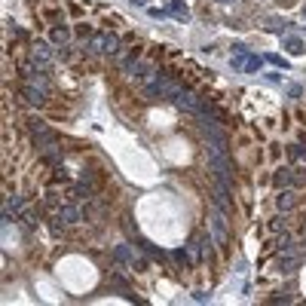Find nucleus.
Here are the masks:
<instances>
[{
	"label": "nucleus",
	"instance_id": "obj_1",
	"mask_svg": "<svg viewBox=\"0 0 306 306\" xmlns=\"http://www.w3.org/2000/svg\"><path fill=\"white\" fill-rule=\"evenodd\" d=\"M89 52H104V55H116L120 52V37L116 34H92V40L86 43Z\"/></svg>",
	"mask_w": 306,
	"mask_h": 306
},
{
	"label": "nucleus",
	"instance_id": "obj_2",
	"mask_svg": "<svg viewBox=\"0 0 306 306\" xmlns=\"http://www.w3.org/2000/svg\"><path fill=\"white\" fill-rule=\"evenodd\" d=\"M208 169L218 175V181H224V184H230V181H233V162L227 159V153L208 150Z\"/></svg>",
	"mask_w": 306,
	"mask_h": 306
},
{
	"label": "nucleus",
	"instance_id": "obj_3",
	"mask_svg": "<svg viewBox=\"0 0 306 306\" xmlns=\"http://www.w3.org/2000/svg\"><path fill=\"white\" fill-rule=\"evenodd\" d=\"M208 227H211V236H215V242L218 245H227V215L224 211H211V221H208Z\"/></svg>",
	"mask_w": 306,
	"mask_h": 306
},
{
	"label": "nucleus",
	"instance_id": "obj_4",
	"mask_svg": "<svg viewBox=\"0 0 306 306\" xmlns=\"http://www.w3.org/2000/svg\"><path fill=\"white\" fill-rule=\"evenodd\" d=\"M230 199H233V196H230V184H224V181H218V190H215V196H211V202H215V208L227 215V211H230Z\"/></svg>",
	"mask_w": 306,
	"mask_h": 306
},
{
	"label": "nucleus",
	"instance_id": "obj_5",
	"mask_svg": "<svg viewBox=\"0 0 306 306\" xmlns=\"http://www.w3.org/2000/svg\"><path fill=\"white\" fill-rule=\"evenodd\" d=\"M21 95H25V101H28V104H43V101H46V86L31 83V86H25V89H21Z\"/></svg>",
	"mask_w": 306,
	"mask_h": 306
},
{
	"label": "nucleus",
	"instance_id": "obj_6",
	"mask_svg": "<svg viewBox=\"0 0 306 306\" xmlns=\"http://www.w3.org/2000/svg\"><path fill=\"white\" fill-rule=\"evenodd\" d=\"M55 218H58L61 224H77L83 215H80V208H77V205H58V208H55Z\"/></svg>",
	"mask_w": 306,
	"mask_h": 306
},
{
	"label": "nucleus",
	"instance_id": "obj_7",
	"mask_svg": "<svg viewBox=\"0 0 306 306\" xmlns=\"http://www.w3.org/2000/svg\"><path fill=\"white\" fill-rule=\"evenodd\" d=\"M110 257H113V264H135V254H132V245H116L113 251H110Z\"/></svg>",
	"mask_w": 306,
	"mask_h": 306
},
{
	"label": "nucleus",
	"instance_id": "obj_8",
	"mask_svg": "<svg viewBox=\"0 0 306 306\" xmlns=\"http://www.w3.org/2000/svg\"><path fill=\"white\" fill-rule=\"evenodd\" d=\"M294 184V172L291 169H279L276 175H273V187L276 190H285V187H291Z\"/></svg>",
	"mask_w": 306,
	"mask_h": 306
},
{
	"label": "nucleus",
	"instance_id": "obj_9",
	"mask_svg": "<svg viewBox=\"0 0 306 306\" xmlns=\"http://www.w3.org/2000/svg\"><path fill=\"white\" fill-rule=\"evenodd\" d=\"M138 248H141L144 254H150L153 261H159V264L166 261V251H162L159 245H153V242H147V239H141V236H138Z\"/></svg>",
	"mask_w": 306,
	"mask_h": 306
},
{
	"label": "nucleus",
	"instance_id": "obj_10",
	"mask_svg": "<svg viewBox=\"0 0 306 306\" xmlns=\"http://www.w3.org/2000/svg\"><path fill=\"white\" fill-rule=\"evenodd\" d=\"M169 15H175L178 21H187V18H190V9H187L184 0H169Z\"/></svg>",
	"mask_w": 306,
	"mask_h": 306
},
{
	"label": "nucleus",
	"instance_id": "obj_11",
	"mask_svg": "<svg viewBox=\"0 0 306 306\" xmlns=\"http://www.w3.org/2000/svg\"><path fill=\"white\" fill-rule=\"evenodd\" d=\"M43 159H46V162H52V166H61L64 153H61V147H58V144H49V147L43 150Z\"/></svg>",
	"mask_w": 306,
	"mask_h": 306
},
{
	"label": "nucleus",
	"instance_id": "obj_12",
	"mask_svg": "<svg viewBox=\"0 0 306 306\" xmlns=\"http://www.w3.org/2000/svg\"><path fill=\"white\" fill-rule=\"evenodd\" d=\"M276 205H279V211H288V208H294V193L285 187V190H279V196H276Z\"/></svg>",
	"mask_w": 306,
	"mask_h": 306
},
{
	"label": "nucleus",
	"instance_id": "obj_13",
	"mask_svg": "<svg viewBox=\"0 0 306 306\" xmlns=\"http://www.w3.org/2000/svg\"><path fill=\"white\" fill-rule=\"evenodd\" d=\"M282 46H285L291 55H300V52H306V43L300 40V37H285V40H282Z\"/></svg>",
	"mask_w": 306,
	"mask_h": 306
},
{
	"label": "nucleus",
	"instance_id": "obj_14",
	"mask_svg": "<svg viewBox=\"0 0 306 306\" xmlns=\"http://www.w3.org/2000/svg\"><path fill=\"white\" fill-rule=\"evenodd\" d=\"M276 251H279V254H282V251H285V254L294 251V239H291V233H282V236L276 239Z\"/></svg>",
	"mask_w": 306,
	"mask_h": 306
},
{
	"label": "nucleus",
	"instance_id": "obj_15",
	"mask_svg": "<svg viewBox=\"0 0 306 306\" xmlns=\"http://www.w3.org/2000/svg\"><path fill=\"white\" fill-rule=\"evenodd\" d=\"M172 261H175V264H181V267H190V264H193V257H190V251H187V248H175V251H172Z\"/></svg>",
	"mask_w": 306,
	"mask_h": 306
},
{
	"label": "nucleus",
	"instance_id": "obj_16",
	"mask_svg": "<svg viewBox=\"0 0 306 306\" xmlns=\"http://www.w3.org/2000/svg\"><path fill=\"white\" fill-rule=\"evenodd\" d=\"M267 31H270V34H285V31H288V21H285V18H270V21H267Z\"/></svg>",
	"mask_w": 306,
	"mask_h": 306
},
{
	"label": "nucleus",
	"instance_id": "obj_17",
	"mask_svg": "<svg viewBox=\"0 0 306 306\" xmlns=\"http://www.w3.org/2000/svg\"><path fill=\"white\" fill-rule=\"evenodd\" d=\"M67 40H70V31H67L64 25H61V28H52V43H58V46H64Z\"/></svg>",
	"mask_w": 306,
	"mask_h": 306
},
{
	"label": "nucleus",
	"instance_id": "obj_18",
	"mask_svg": "<svg viewBox=\"0 0 306 306\" xmlns=\"http://www.w3.org/2000/svg\"><path fill=\"white\" fill-rule=\"evenodd\" d=\"M261 67H264V58H261V55H245V70L257 74Z\"/></svg>",
	"mask_w": 306,
	"mask_h": 306
},
{
	"label": "nucleus",
	"instance_id": "obj_19",
	"mask_svg": "<svg viewBox=\"0 0 306 306\" xmlns=\"http://www.w3.org/2000/svg\"><path fill=\"white\" fill-rule=\"evenodd\" d=\"M294 267H297V257L288 251V257H282V261H279V273H294Z\"/></svg>",
	"mask_w": 306,
	"mask_h": 306
},
{
	"label": "nucleus",
	"instance_id": "obj_20",
	"mask_svg": "<svg viewBox=\"0 0 306 306\" xmlns=\"http://www.w3.org/2000/svg\"><path fill=\"white\" fill-rule=\"evenodd\" d=\"M89 196H92L89 184H74V199H89Z\"/></svg>",
	"mask_w": 306,
	"mask_h": 306
},
{
	"label": "nucleus",
	"instance_id": "obj_21",
	"mask_svg": "<svg viewBox=\"0 0 306 306\" xmlns=\"http://www.w3.org/2000/svg\"><path fill=\"white\" fill-rule=\"evenodd\" d=\"M21 205H25L21 196H9V199H6V211H21Z\"/></svg>",
	"mask_w": 306,
	"mask_h": 306
},
{
	"label": "nucleus",
	"instance_id": "obj_22",
	"mask_svg": "<svg viewBox=\"0 0 306 306\" xmlns=\"http://www.w3.org/2000/svg\"><path fill=\"white\" fill-rule=\"evenodd\" d=\"M264 61H270V64H276V67H282V70H285V67H288V61H285V58H282V55H276V52H270V55H267V58H264Z\"/></svg>",
	"mask_w": 306,
	"mask_h": 306
},
{
	"label": "nucleus",
	"instance_id": "obj_23",
	"mask_svg": "<svg viewBox=\"0 0 306 306\" xmlns=\"http://www.w3.org/2000/svg\"><path fill=\"white\" fill-rule=\"evenodd\" d=\"M28 129H31V132H34V135H40V132H49V129H46V123H43V120H28Z\"/></svg>",
	"mask_w": 306,
	"mask_h": 306
},
{
	"label": "nucleus",
	"instance_id": "obj_24",
	"mask_svg": "<svg viewBox=\"0 0 306 306\" xmlns=\"http://www.w3.org/2000/svg\"><path fill=\"white\" fill-rule=\"evenodd\" d=\"M288 153H291L294 159H306V147H303V144H291V147H288Z\"/></svg>",
	"mask_w": 306,
	"mask_h": 306
},
{
	"label": "nucleus",
	"instance_id": "obj_25",
	"mask_svg": "<svg viewBox=\"0 0 306 306\" xmlns=\"http://www.w3.org/2000/svg\"><path fill=\"white\" fill-rule=\"evenodd\" d=\"M248 55V52H245ZM245 55H236L233 58V70H245Z\"/></svg>",
	"mask_w": 306,
	"mask_h": 306
},
{
	"label": "nucleus",
	"instance_id": "obj_26",
	"mask_svg": "<svg viewBox=\"0 0 306 306\" xmlns=\"http://www.w3.org/2000/svg\"><path fill=\"white\" fill-rule=\"evenodd\" d=\"M270 227H273V230H285V215L273 218V221H270Z\"/></svg>",
	"mask_w": 306,
	"mask_h": 306
},
{
	"label": "nucleus",
	"instance_id": "obj_27",
	"mask_svg": "<svg viewBox=\"0 0 306 306\" xmlns=\"http://www.w3.org/2000/svg\"><path fill=\"white\" fill-rule=\"evenodd\" d=\"M147 12H150V15H153V18H166V15H169V9H156V6H150V9H147Z\"/></svg>",
	"mask_w": 306,
	"mask_h": 306
},
{
	"label": "nucleus",
	"instance_id": "obj_28",
	"mask_svg": "<svg viewBox=\"0 0 306 306\" xmlns=\"http://www.w3.org/2000/svg\"><path fill=\"white\" fill-rule=\"evenodd\" d=\"M267 80H270V83H279V80H282V70H270Z\"/></svg>",
	"mask_w": 306,
	"mask_h": 306
},
{
	"label": "nucleus",
	"instance_id": "obj_29",
	"mask_svg": "<svg viewBox=\"0 0 306 306\" xmlns=\"http://www.w3.org/2000/svg\"><path fill=\"white\" fill-rule=\"evenodd\" d=\"M132 270H147V261H144V257H135V264H132Z\"/></svg>",
	"mask_w": 306,
	"mask_h": 306
},
{
	"label": "nucleus",
	"instance_id": "obj_30",
	"mask_svg": "<svg viewBox=\"0 0 306 306\" xmlns=\"http://www.w3.org/2000/svg\"><path fill=\"white\" fill-rule=\"evenodd\" d=\"M193 300H196V303H205V300H208V294H205V291H196V294H193Z\"/></svg>",
	"mask_w": 306,
	"mask_h": 306
},
{
	"label": "nucleus",
	"instance_id": "obj_31",
	"mask_svg": "<svg viewBox=\"0 0 306 306\" xmlns=\"http://www.w3.org/2000/svg\"><path fill=\"white\" fill-rule=\"evenodd\" d=\"M49 230H52L55 236H61V233H64V227H61V224H49Z\"/></svg>",
	"mask_w": 306,
	"mask_h": 306
},
{
	"label": "nucleus",
	"instance_id": "obj_32",
	"mask_svg": "<svg viewBox=\"0 0 306 306\" xmlns=\"http://www.w3.org/2000/svg\"><path fill=\"white\" fill-rule=\"evenodd\" d=\"M132 3H135V6H147V0H132Z\"/></svg>",
	"mask_w": 306,
	"mask_h": 306
},
{
	"label": "nucleus",
	"instance_id": "obj_33",
	"mask_svg": "<svg viewBox=\"0 0 306 306\" xmlns=\"http://www.w3.org/2000/svg\"><path fill=\"white\" fill-rule=\"evenodd\" d=\"M221 3H233V0H221Z\"/></svg>",
	"mask_w": 306,
	"mask_h": 306
},
{
	"label": "nucleus",
	"instance_id": "obj_34",
	"mask_svg": "<svg viewBox=\"0 0 306 306\" xmlns=\"http://www.w3.org/2000/svg\"><path fill=\"white\" fill-rule=\"evenodd\" d=\"M303 15H306V6H303Z\"/></svg>",
	"mask_w": 306,
	"mask_h": 306
}]
</instances>
